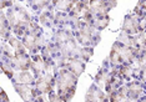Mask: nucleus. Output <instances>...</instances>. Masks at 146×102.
<instances>
[{
  "instance_id": "1",
  "label": "nucleus",
  "mask_w": 146,
  "mask_h": 102,
  "mask_svg": "<svg viewBox=\"0 0 146 102\" xmlns=\"http://www.w3.org/2000/svg\"><path fill=\"white\" fill-rule=\"evenodd\" d=\"M50 40L54 42L55 46L58 47V50L60 51V54L64 56L65 61L68 59H72V57L81 60L82 46L78 44V41L74 38V34L69 28L56 29L54 34L51 35Z\"/></svg>"
},
{
  "instance_id": "2",
  "label": "nucleus",
  "mask_w": 146,
  "mask_h": 102,
  "mask_svg": "<svg viewBox=\"0 0 146 102\" xmlns=\"http://www.w3.org/2000/svg\"><path fill=\"white\" fill-rule=\"evenodd\" d=\"M5 16L11 29V34L18 39H21L25 35L29 25L34 19V16L28 11V9L19 4H13L10 8H8Z\"/></svg>"
},
{
  "instance_id": "3",
  "label": "nucleus",
  "mask_w": 146,
  "mask_h": 102,
  "mask_svg": "<svg viewBox=\"0 0 146 102\" xmlns=\"http://www.w3.org/2000/svg\"><path fill=\"white\" fill-rule=\"evenodd\" d=\"M69 29L72 31L78 44L82 47H95L101 40L100 31H98L94 26L84 20L70 19Z\"/></svg>"
},
{
  "instance_id": "4",
  "label": "nucleus",
  "mask_w": 146,
  "mask_h": 102,
  "mask_svg": "<svg viewBox=\"0 0 146 102\" xmlns=\"http://www.w3.org/2000/svg\"><path fill=\"white\" fill-rule=\"evenodd\" d=\"M95 84L101 90H104L106 95H109L112 91L120 88L125 84V80L122 78L117 68H111L109 66V62L105 59L95 76Z\"/></svg>"
},
{
  "instance_id": "5",
  "label": "nucleus",
  "mask_w": 146,
  "mask_h": 102,
  "mask_svg": "<svg viewBox=\"0 0 146 102\" xmlns=\"http://www.w3.org/2000/svg\"><path fill=\"white\" fill-rule=\"evenodd\" d=\"M78 76L66 68H59L55 74V92L62 102H70L75 96Z\"/></svg>"
},
{
  "instance_id": "6",
  "label": "nucleus",
  "mask_w": 146,
  "mask_h": 102,
  "mask_svg": "<svg viewBox=\"0 0 146 102\" xmlns=\"http://www.w3.org/2000/svg\"><path fill=\"white\" fill-rule=\"evenodd\" d=\"M117 0H90L89 1V11L92 15V26L98 31H102L110 22L109 13L114 9Z\"/></svg>"
},
{
  "instance_id": "7",
  "label": "nucleus",
  "mask_w": 146,
  "mask_h": 102,
  "mask_svg": "<svg viewBox=\"0 0 146 102\" xmlns=\"http://www.w3.org/2000/svg\"><path fill=\"white\" fill-rule=\"evenodd\" d=\"M141 50H137L131 46H126L119 41H115L111 47L110 55L106 57L109 66L111 68H117L126 64H134L136 57L139 56Z\"/></svg>"
},
{
  "instance_id": "8",
  "label": "nucleus",
  "mask_w": 146,
  "mask_h": 102,
  "mask_svg": "<svg viewBox=\"0 0 146 102\" xmlns=\"http://www.w3.org/2000/svg\"><path fill=\"white\" fill-rule=\"evenodd\" d=\"M20 40L30 55H35L38 52H40L42 46L46 42V38H45V31L39 25L36 18L33 19V21L29 25L28 31L25 32V35L23 36Z\"/></svg>"
},
{
  "instance_id": "9",
  "label": "nucleus",
  "mask_w": 146,
  "mask_h": 102,
  "mask_svg": "<svg viewBox=\"0 0 146 102\" xmlns=\"http://www.w3.org/2000/svg\"><path fill=\"white\" fill-rule=\"evenodd\" d=\"M121 31L129 35H136L141 31H145V18H140L135 14H127L122 22Z\"/></svg>"
},
{
  "instance_id": "10",
  "label": "nucleus",
  "mask_w": 146,
  "mask_h": 102,
  "mask_svg": "<svg viewBox=\"0 0 146 102\" xmlns=\"http://www.w3.org/2000/svg\"><path fill=\"white\" fill-rule=\"evenodd\" d=\"M125 93L130 102L137 101L140 97L145 96V82L139 80H131L124 84Z\"/></svg>"
},
{
  "instance_id": "11",
  "label": "nucleus",
  "mask_w": 146,
  "mask_h": 102,
  "mask_svg": "<svg viewBox=\"0 0 146 102\" xmlns=\"http://www.w3.org/2000/svg\"><path fill=\"white\" fill-rule=\"evenodd\" d=\"M34 85L40 95H48L50 91L55 90V72H46L44 76L36 78Z\"/></svg>"
},
{
  "instance_id": "12",
  "label": "nucleus",
  "mask_w": 146,
  "mask_h": 102,
  "mask_svg": "<svg viewBox=\"0 0 146 102\" xmlns=\"http://www.w3.org/2000/svg\"><path fill=\"white\" fill-rule=\"evenodd\" d=\"M39 25L42 28V30H48L51 31L54 34V31L56 30L55 28V9L52 6H49L48 9L42 10L39 14V18H36Z\"/></svg>"
},
{
  "instance_id": "13",
  "label": "nucleus",
  "mask_w": 146,
  "mask_h": 102,
  "mask_svg": "<svg viewBox=\"0 0 146 102\" xmlns=\"http://www.w3.org/2000/svg\"><path fill=\"white\" fill-rule=\"evenodd\" d=\"M29 70L31 71V74L34 75L35 80L41 76H44L46 72L49 71H54L52 68H50L48 65L44 62V60L41 59V56L39 54H35V55H31V61H30V67ZM55 72V71H54ZM56 74V72H55Z\"/></svg>"
},
{
  "instance_id": "14",
  "label": "nucleus",
  "mask_w": 146,
  "mask_h": 102,
  "mask_svg": "<svg viewBox=\"0 0 146 102\" xmlns=\"http://www.w3.org/2000/svg\"><path fill=\"white\" fill-rule=\"evenodd\" d=\"M15 91L19 93V96L21 97V100L24 102H30L34 100L35 97H38L39 91L36 90L35 85H20V84H14Z\"/></svg>"
},
{
  "instance_id": "15",
  "label": "nucleus",
  "mask_w": 146,
  "mask_h": 102,
  "mask_svg": "<svg viewBox=\"0 0 146 102\" xmlns=\"http://www.w3.org/2000/svg\"><path fill=\"white\" fill-rule=\"evenodd\" d=\"M85 102H109V97L104 90H101L96 84H92L85 95Z\"/></svg>"
},
{
  "instance_id": "16",
  "label": "nucleus",
  "mask_w": 146,
  "mask_h": 102,
  "mask_svg": "<svg viewBox=\"0 0 146 102\" xmlns=\"http://www.w3.org/2000/svg\"><path fill=\"white\" fill-rule=\"evenodd\" d=\"M10 81L14 84H20V85H34L35 84V77L31 74L30 70H23V71H15Z\"/></svg>"
},
{
  "instance_id": "17",
  "label": "nucleus",
  "mask_w": 146,
  "mask_h": 102,
  "mask_svg": "<svg viewBox=\"0 0 146 102\" xmlns=\"http://www.w3.org/2000/svg\"><path fill=\"white\" fill-rule=\"evenodd\" d=\"M85 65L86 62H84L80 59H76V57H72V59H68L64 64V67L62 68H66L70 72L75 75V76H80L82 72L85 71Z\"/></svg>"
},
{
  "instance_id": "18",
  "label": "nucleus",
  "mask_w": 146,
  "mask_h": 102,
  "mask_svg": "<svg viewBox=\"0 0 146 102\" xmlns=\"http://www.w3.org/2000/svg\"><path fill=\"white\" fill-rule=\"evenodd\" d=\"M78 0H51V6L56 11L69 13Z\"/></svg>"
},
{
  "instance_id": "19",
  "label": "nucleus",
  "mask_w": 146,
  "mask_h": 102,
  "mask_svg": "<svg viewBox=\"0 0 146 102\" xmlns=\"http://www.w3.org/2000/svg\"><path fill=\"white\" fill-rule=\"evenodd\" d=\"M28 6L35 14H40L42 10L51 6V0H28Z\"/></svg>"
},
{
  "instance_id": "20",
  "label": "nucleus",
  "mask_w": 146,
  "mask_h": 102,
  "mask_svg": "<svg viewBox=\"0 0 146 102\" xmlns=\"http://www.w3.org/2000/svg\"><path fill=\"white\" fill-rule=\"evenodd\" d=\"M70 25V16L68 13L56 11L55 10V28L56 29H65Z\"/></svg>"
},
{
  "instance_id": "21",
  "label": "nucleus",
  "mask_w": 146,
  "mask_h": 102,
  "mask_svg": "<svg viewBox=\"0 0 146 102\" xmlns=\"http://www.w3.org/2000/svg\"><path fill=\"white\" fill-rule=\"evenodd\" d=\"M108 97H109V102H130V100H129L125 93L124 85L120 88H117V90L112 91L111 93H109Z\"/></svg>"
},
{
  "instance_id": "22",
  "label": "nucleus",
  "mask_w": 146,
  "mask_h": 102,
  "mask_svg": "<svg viewBox=\"0 0 146 102\" xmlns=\"http://www.w3.org/2000/svg\"><path fill=\"white\" fill-rule=\"evenodd\" d=\"M30 102H62L59 96L56 95L55 90L50 91L48 95H39L38 97H35L34 100H31Z\"/></svg>"
},
{
  "instance_id": "23",
  "label": "nucleus",
  "mask_w": 146,
  "mask_h": 102,
  "mask_svg": "<svg viewBox=\"0 0 146 102\" xmlns=\"http://www.w3.org/2000/svg\"><path fill=\"white\" fill-rule=\"evenodd\" d=\"M0 102H9V98L6 96V93L4 91H0Z\"/></svg>"
},
{
  "instance_id": "24",
  "label": "nucleus",
  "mask_w": 146,
  "mask_h": 102,
  "mask_svg": "<svg viewBox=\"0 0 146 102\" xmlns=\"http://www.w3.org/2000/svg\"><path fill=\"white\" fill-rule=\"evenodd\" d=\"M79 3H82V4H85V5H89V1L90 0H78Z\"/></svg>"
},
{
  "instance_id": "25",
  "label": "nucleus",
  "mask_w": 146,
  "mask_h": 102,
  "mask_svg": "<svg viewBox=\"0 0 146 102\" xmlns=\"http://www.w3.org/2000/svg\"><path fill=\"white\" fill-rule=\"evenodd\" d=\"M135 102H145V96H142V97H140L137 101H135Z\"/></svg>"
},
{
  "instance_id": "26",
  "label": "nucleus",
  "mask_w": 146,
  "mask_h": 102,
  "mask_svg": "<svg viewBox=\"0 0 146 102\" xmlns=\"http://www.w3.org/2000/svg\"><path fill=\"white\" fill-rule=\"evenodd\" d=\"M0 91H1V88H0Z\"/></svg>"
}]
</instances>
